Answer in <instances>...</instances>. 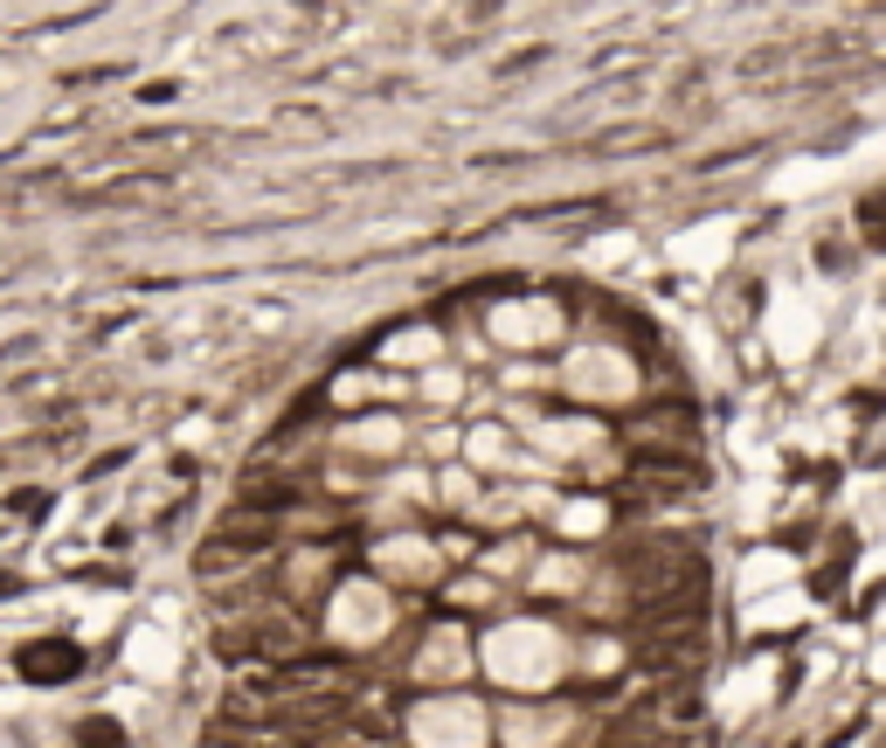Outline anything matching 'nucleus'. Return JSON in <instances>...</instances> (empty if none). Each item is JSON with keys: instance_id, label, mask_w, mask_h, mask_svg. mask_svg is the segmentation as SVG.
Instances as JSON below:
<instances>
[{"instance_id": "nucleus-1", "label": "nucleus", "mask_w": 886, "mask_h": 748, "mask_svg": "<svg viewBox=\"0 0 886 748\" xmlns=\"http://www.w3.org/2000/svg\"><path fill=\"white\" fill-rule=\"evenodd\" d=\"M77 672H84V645H70V638L22 645V680H35V686H63V680H77Z\"/></svg>"}]
</instances>
